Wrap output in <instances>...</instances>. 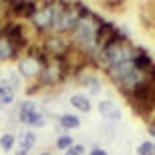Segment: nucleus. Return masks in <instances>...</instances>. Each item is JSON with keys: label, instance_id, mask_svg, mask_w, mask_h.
Returning a JSON list of instances; mask_svg holds the SVG:
<instances>
[{"label": "nucleus", "instance_id": "nucleus-11", "mask_svg": "<svg viewBox=\"0 0 155 155\" xmlns=\"http://www.w3.org/2000/svg\"><path fill=\"white\" fill-rule=\"evenodd\" d=\"M81 83H83L87 88H91L92 94H98V92H100V81L96 79L94 75H84V77H81Z\"/></svg>", "mask_w": 155, "mask_h": 155}, {"label": "nucleus", "instance_id": "nucleus-13", "mask_svg": "<svg viewBox=\"0 0 155 155\" xmlns=\"http://www.w3.org/2000/svg\"><path fill=\"white\" fill-rule=\"evenodd\" d=\"M12 102H14V92H12V88L8 87V84L0 83V106L12 104Z\"/></svg>", "mask_w": 155, "mask_h": 155}, {"label": "nucleus", "instance_id": "nucleus-6", "mask_svg": "<svg viewBox=\"0 0 155 155\" xmlns=\"http://www.w3.org/2000/svg\"><path fill=\"white\" fill-rule=\"evenodd\" d=\"M98 110L104 118H108V120H112V122L120 120V116H122L120 108H118L116 102H112V100H102V102L98 104Z\"/></svg>", "mask_w": 155, "mask_h": 155}, {"label": "nucleus", "instance_id": "nucleus-12", "mask_svg": "<svg viewBox=\"0 0 155 155\" xmlns=\"http://www.w3.org/2000/svg\"><path fill=\"white\" fill-rule=\"evenodd\" d=\"M34 143H35V134H31V132L22 134V137H20V149H22V151L28 153L34 147Z\"/></svg>", "mask_w": 155, "mask_h": 155}, {"label": "nucleus", "instance_id": "nucleus-7", "mask_svg": "<svg viewBox=\"0 0 155 155\" xmlns=\"http://www.w3.org/2000/svg\"><path fill=\"white\" fill-rule=\"evenodd\" d=\"M10 8L12 12H16V14H22V16H34L35 12V2H10Z\"/></svg>", "mask_w": 155, "mask_h": 155}, {"label": "nucleus", "instance_id": "nucleus-20", "mask_svg": "<svg viewBox=\"0 0 155 155\" xmlns=\"http://www.w3.org/2000/svg\"><path fill=\"white\" fill-rule=\"evenodd\" d=\"M91 155H108L106 151H102V149H92L91 151Z\"/></svg>", "mask_w": 155, "mask_h": 155}, {"label": "nucleus", "instance_id": "nucleus-10", "mask_svg": "<svg viewBox=\"0 0 155 155\" xmlns=\"http://www.w3.org/2000/svg\"><path fill=\"white\" fill-rule=\"evenodd\" d=\"M10 57H16V51L12 49L6 35L0 34V59H10Z\"/></svg>", "mask_w": 155, "mask_h": 155}, {"label": "nucleus", "instance_id": "nucleus-9", "mask_svg": "<svg viewBox=\"0 0 155 155\" xmlns=\"http://www.w3.org/2000/svg\"><path fill=\"white\" fill-rule=\"evenodd\" d=\"M137 51H140V55H136V57H134V61H132V63H134V67H136L137 69V71H147V69H151V59H149V55H147V53H145V51H141V49H137Z\"/></svg>", "mask_w": 155, "mask_h": 155}, {"label": "nucleus", "instance_id": "nucleus-18", "mask_svg": "<svg viewBox=\"0 0 155 155\" xmlns=\"http://www.w3.org/2000/svg\"><path fill=\"white\" fill-rule=\"evenodd\" d=\"M71 145H73V140L69 136H63V137L57 140V147H59V149H69Z\"/></svg>", "mask_w": 155, "mask_h": 155}, {"label": "nucleus", "instance_id": "nucleus-4", "mask_svg": "<svg viewBox=\"0 0 155 155\" xmlns=\"http://www.w3.org/2000/svg\"><path fill=\"white\" fill-rule=\"evenodd\" d=\"M18 69L24 77H35L38 73H41V63L38 61L35 55H28V57H24V59H20Z\"/></svg>", "mask_w": 155, "mask_h": 155}, {"label": "nucleus", "instance_id": "nucleus-14", "mask_svg": "<svg viewBox=\"0 0 155 155\" xmlns=\"http://www.w3.org/2000/svg\"><path fill=\"white\" fill-rule=\"evenodd\" d=\"M71 104L75 106L77 110H81V112H91V102H88V98H84V96H81V94L73 96Z\"/></svg>", "mask_w": 155, "mask_h": 155}, {"label": "nucleus", "instance_id": "nucleus-1", "mask_svg": "<svg viewBox=\"0 0 155 155\" xmlns=\"http://www.w3.org/2000/svg\"><path fill=\"white\" fill-rule=\"evenodd\" d=\"M94 20H98V18H94L92 14H88L87 18H81L79 20V24H77V28H75V41L77 43H94L96 41V34H98V28H100V24H94Z\"/></svg>", "mask_w": 155, "mask_h": 155}, {"label": "nucleus", "instance_id": "nucleus-17", "mask_svg": "<svg viewBox=\"0 0 155 155\" xmlns=\"http://www.w3.org/2000/svg\"><path fill=\"white\" fill-rule=\"evenodd\" d=\"M0 145H2L4 151H10L12 147H14V137L10 136V134H6V136L0 137Z\"/></svg>", "mask_w": 155, "mask_h": 155}, {"label": "nucleus", "instance_id": "nucleus-22", "mask_svg": "<svg viewBox=\"0 0 155 155\" xmlns=\"http://www.w3.org/2000/svg\"><path fill=\"white\" fill-rule=\"evenodd\" d=\"M39 155H49V153H39Z\"/></svg>", "mask_w": 155, "mask_h": 155}, {"label": "nucleus", "instance_id": "nucleus-21", "mask_svg": "<svg viewBox=\"0 0 155 155\" xmlns=\"http://www.w3.org/2000/svg\"><path fill=\"white\" fill-rule=\"evenodd\" d=\"M149 132H151V136H155V124L151 126V128H149Z\"/></svg>", "mask_w": 155, "mask_h": 155}, {"label": "nucleus", "instance_id": "nucleus-8", "mask_svg": "<svg viewBox=\"0 0 155 155\" xmlns=\"http://www.w3.org/2000/svg\"><path fill=\"white\" fill-rule=\"evenodd\" d=\"M45 47L49 49L55 57H61L65 51H67V43L63 41V39H57V38H49L45 41Z\"/></svg>", "mask_w": 155, "mask_h": 155}, {"label": "nucleus", "instance_id": "nucleus-16", "mask_svg": "<svg viewBox=\"0 0 155 155\" xmlns=\"http://www.w3.org/2000/svg\"><path fill=\"white\" fill-rule=\"evenodd\" d=\"M137 153H140V155H155V145H153V141H143V143H140Z\"/></svg>", "mask_w": 155, "mask_h": 155}, {"label": "nucleus", "instance_id": "nucleus-2", "mask_svg": "<svg viewBox=\"0 0 155 155\" xmlns=\"http://www.w3.org/2000/svg\"><path fill=\"white\" fill-rule=\"evenodd\" d=\"M81 16L75 8H55V18H53V26L57 31H67L75 30L79 24Z\"/></svg>", "mask_w": 155, "mask_h": 155}, {"label": "nucleus", "instance_id": "nucleus-15", "mask_svg": "<svg viewBox=\"0 0 155 155\" xmlns=\"http://www.w3.org/2000/svg\"><path fill=\"white\" fill-rule=\"evenodd\" d=\"M79 124H81V120L77 116H71V114L61 118V126H63L65 130H75V128H79Z\"/></svg>", "mask_w": 155, "mask_h": 155}, {"label": "nucleus", "instance_id": "nucleus-19", "mask_svg": "<svg viewBox=\"0 0 155 155\" xmlns=\"http://www.w3.org/2000/svg\"><path fill=\"white\" fill-rule=\"evenodd\" d=\"M84 153V147L83 145H71L69 147V151H67V155H83Z\"/></svg>", "mask_w": 155, "mask_h": 155}, {"label": "nucleus", "instance_id": "nucleus-3", "mask_svg": "<svg viewBox=\"0 0 155 155\" xmlns=\"http://www.w3.org/2000/svg\"><path fill=\"white\" fill-rule=\"evenodd\" d=\"M20 120L30 124V126H35V128H41V126L45 124L43 116L35 110L34 102H24L22 104V108H20Z\"/></svg>", "mask_w": 155, "mask_h": 155}, {"label": "nucleus", "instance_id": "nucleus-5", "mask_svg": "<svg viewBox=\"0 0 155 155\" xmlns=\"http://www.w3.org/2000/svg\"><path fill=\"white\" fill-rule=\"evenodd\" d=\"M53 18H55V8H43V10H38L31 16L38 30H45V28L53 26Z\"/></svg>", "mask_w": 155, "mask_h": 155}]
</instances>
